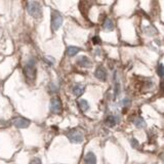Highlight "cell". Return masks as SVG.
Returning a JSON list of instances; mask_svg holds the SVG:
<instances>
[{
    "instance_id": "1",
    "label": "cell",
    "mask_w": 164,
    "mask_h": 164,
    "mask_svg": "<svg viewBox=\"0 0 164 164\" xmlns=\"http://www.w3.org/2000/svg\"><path fill=\"white\" fill-rule=\"evenodd\" d=\"M24 75L30 81H33L36 77V61L33 57L27 61L25 67H24Z\"/></svg>"
},
{
    "instance_id": "2",
    "label": "cell",
    "mask_w": 164,
    "mask_h": 164,
    "mask_svg": "<svg viewBox=\"0 0 164 164\" xmlns=\"http://www.w3.org/2000/svg\"><path fill=\"white\" fill-rule=\"evenodd\" d=\"M27 12L28 14L33 17H42V7L40 2L38 1H27Z\"/></svg>"
},
{
    "instance_id": "3",
    "label": "cell",
    "mask_w": 164,
    "mask_h": 164,
    "mask_svg": "<svg viewBox=\"0 0 164 164\" xmlns=\"http://www.w3.org/2000/svg\"><path fill=\"white\" fill-rule=\"evenodd\" d=\"M63 17L60 14L59 12H52V31H57L60 28L62 27V24H63Z\"/></svg>"
},
{
    "instance_id": "4",
    "label": "cell",
    "mask_w": 164,
    "mask_h": 164,
    "mask_svg": "<svg viewBox=\"0 0 164 164\" xmlns=\"http://www.w3.org/2000/svg\"><path fill=\"white\" fill-rule=\"evenodd\" d=\"M66 136L69 139V141L73 144H80L83 142V134L79 130H76V129L70 130Z\"/></svg>"
},
{
    "instance_id": "5",
    "label": "cell",
    "mask_w": 164,
    "mask_h": 164,
    "mask_svg": "<svg viewBox=\"0 0 164 164\" xmlns=\"http://www.w3.org/2000/svg\"><path fill=\"white\" fill-rule=\"evenodd\" d=\"M62 108H63V105H62V101L59 97H54V99H50L49 110L52 113L59 114V113L62 112Z\"/></svg>"
},
{
    "instance_id": "6",
    "label": "cell",
    "mask_w": 164,
    "mask_h": 164,
    "mask_svg": "<svg viewBox=\"0 0 164 164\" xmlns=\"http://www.w3.org/2000/svg\"><path fill=\"white\" fill-rule=\"evenodd\" d=\"M30 120L26 118H23V117H17V118H15L12 120V124L15 126L17 128H27L30 125Z\"/></svg>"
},
{
    "instance_id": "7",
    "label": "cell",
    "mask_w": 164,
    "mask_h": 164,
    "mask_svg": "<svg viewBox=\"0 0 164 164\" xmlns=\"http://www.w3.org/2000/svg\"><path fill=\"white\" fill-rule=\"evenodd\" d=\"M77 64L81 67H84V68H89L91 66V61L88 59L86 55H81L77 59Z\"/></svg>"
},
{
    "instance_id": "8",
    "label": "cell",
    "mask_w": 164,
    "mask_h": 164,
    "mask_svg": "<svg viewBox=\"0 0 164 164\" xmlns=\"http://www.w3.org/2000/svg\"><path fill=\"white\" fill-rule=\"evenodd\" d=\"M94 76L99 80L106 81V79H107V73H106V70L103 67H97L96 72H94Z\"/></svg>"
},
{
    "instance_id": "9",
    "label": "cell",
    "mask_w": 164,
    "mask_h": 164,
    "mask_svg": "<svg viewBox=\"0 0 164 164\" xmlns=\"http://www.w3.org/2000/svg\"><path fill=\"white\" fill-rule=\"evenodd\" d=\"M72 91H73V94H74L75 97H80L84 94V91H85V86L82 85V84L77 83L73 86Z\"/></svg>"
},
{
    "instance_id": "10",
    "label": "cell",
    "mask_w": 164,
    "mask_h": 164,
    "mask_svg": "<svg viewBox=\"0 0 164 164\" xmlns=\"http://www.w3.org/2000/svg\"><path fill=\"white\" fill-rule=\"evenodd\" d=\"M84 163L85 164H97V156L94 153L88 152L84 157Z\"/></svg>"
},
{
    "instance_id": "11",
    "label": "cell",
    "mask_w": 164,
    "mask_h": 164,
    "mask_svg": "<svg viewBox=\"0 0 164 164\" xmlns=\"http://www.w3.org/2000/svg\"><path fill=\"white\" fill-rule=\"evenodd\" d=\"M118 123V118L114 115H109L106 118V125H108L109 127H113Z\"/></svg>"
},
{
    "instance_id": "12",
    "label": "cell",
    "mask_w": 164,
    "mask_h": 164,
    "mask_svg": "<svg viewBox=\"0 0 164 164\" xmlns=\"http://www.w3.org/2000/svg\"><path fill=\"white\" fill-rule=\"evenodd\" d=\"M80 52V48L77 46H69L67 48V55L68 57H75L78 52Z\"/></svg>"
},
{
    "instance_id": "13",
    "label": "cell",
    "mask_w": 164,
    "mask_h": 164,
    "mask_svg": "<svg viewBox=\"0 0 164 164\" xmlns=\"http://www.w3.org/2000/svg\"><path fill=\"white\" fill-rule=\"evenodd\" d=\"M104 29L106 31H109V32L114 30V24H113V22L111 21L109 17H107L105 20V22H104Z\"/></svg>"
},
{
    "instance_id": "14",
    "label": "cell",
    "mask_w": 164,
    "mask_h": 164,
    "mask_svg": "<svg viewBox=\"0 0 164 164\" xmlns=\"http://www.w3.org/2000/svg\"><path fill=\"white\" fill-rule=\"evenodd\" d=\"M78 106L82 112H86V111L89 109V104H88V102L86 99H80L78 103Z\"/></svg>"
},
{
    "instance_id": "15",
    "label": "cell",
    "mask_w": 164,
    "mask_h": 164,
    "mask_svg": "<svg viewBox=\"0 0 164 164\" xmlns=\"http://www.w3.org/2000/svg\"><path fill=\"white\" fill-rule=\"evenodd\" d=\"M134 124L136 126L137 128H145L146 127V122L143 118L139 117V118H136L134 120Z\"/></svg>"
},
{
    "instance_id": "16",
    "label": "cell",
    "mask_w": 164,
    "mask_h": 164,
    "mask_svg": "<svg viewBox=\"0 0 164 164\" xmlns=\"http://www.w3.org/2000/svg\"><path fill=\"white\" fill-rule=\"evenodd\" d=\"M114 78H115V87H114V97L116 99L117 97L119 96L120 94V90H121V87H120V83L119 81L116 80V74L114 75Z\"/></svg>"
},
{
    "instance_id": "17",
    "label": "cell",
    "mask_w": 164,
    "mask_h": 164,
    "mask_svg": "<svg viewBox=\"0 0 164 164\" xmlns=\"http://www.w3.org/2000/svg\"><path fill=\"white\" fill-rule=\"evenodd\" d=\"M130 145H131V147L134 148V149H136V148L139 147V142L136 141V139L131 137V139H130Z\"/></svg>"
},
{
    "instance_id": "18",
    "label": "cell",
    "mask_w": 164,
    "mask_h": 164,
    "mask_svg": "<svg viewBox=\"0 0 164 164\" xmlns=\"http://www.w3.org/2000/svg\"><path fill=\"white\" fill-rule=\"evenodd\" d=\"M157 73H158L159 77L162 78L163 77V65L162 64H159L158 67H157Z\"/></svg>"
},
{
    "instance_id": "19",
    "label": "cell",
    "mask_w": 164,
    "mask_h": 164,
    "mask_svg": "<svg viewBox=\"0 0 164 164\" xmlns=\"http://www.w3.org/2000/svg\"><path fill=\"white\" fill-rule=\"evenodd\" d=\"M130 99H128V97H124V99L121 101V106H123V107H127V106L130 105Z\"/></svg>"
},
{
    "instance_id": "20",
    "label": "cell",
    "mask_w": 164,
    "mask_h": 164,
    "mask_svg": "<svg viewBox=\"0 0 164 164\" xmlns=\"http://www.w3.org/2000/svg\"><path fill=\"white\" fill-rule=\"evenodd\" d=\"M48 87H49V91L50 92H57V86L54 85V83H49V85H48Z\"/></svg>"
},
{
    "instance_id": "21",
    "label": "cell",
    "mask_w": 164,
    "mask_h": 164,
    "mask_svg": "<svg viewBox=\"0 0 164 164\" xmlns=\"http://www.w3.org/2000/svg\"><path fill=\"white\" fill-rule=\"evenodd\" d=\"M30 164H42V163H41V160H40V159H38V158H34V159H33V160H31Z\"/></svg>"
},
{
    "instance_id": "22",
    "label": "cell",
    "mask_w": 164,
    "mask_h": 164,
    "mask_svg": "<svg viewBox=\"0 0 164 164\" xmlns=\"http://www.w3.org/2000/svg\"><path fill=\"white\" fill-rule=\"evenodd\" d=\"M92 42H94V44H99L101 43V38L97 36H94V38H92Z\"/></svg>"
},
{
    "instance_id": "23",
    "label": "cell",
    "mask_w": 164,
    "mask_h": 164,
    "mask_svg": "<svg viewBox=\"0 0 164 164\" xmlns=\"http://www.w3.org/2000/svg\"><path fill=\"white\" fill-rule=\"evenodd\" d=\"M44 61H45L46 63H47V64H48V65H49V66H52V64H54V60H52V61H50V60H48L47 57H45V59H44Z\"/></svg>"
}]
</instances>
